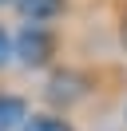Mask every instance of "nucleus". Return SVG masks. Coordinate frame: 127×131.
<instances>
[{"label": "nucleus", "instance_id": "5", "mask_svg": "<svg viewBox=\"0 0 127 131\" xmlns=\"http://www.w3.org/2000/svg\"><path fill=\"white\" fill-rule=\"evenodd\" d=\"M20 131H76L71 119H64V111H32L20 123Z\"/></svg>", "mask_w": 127, "mask_h": 131}, {"label": "nucleus", "instance_id": "3", "mask_svg": "<svg viewBox=\"0 0 127 131\" xmlns=\"http://www.w3.org/2000/svg\"><path fill=\"white\" fill-rule=\"evenodd\" d=\"M12 8L24 24H56L68 12V0H12Z\"/></svg>", "mask_w": 127, "mask_h": 131}, {"label": "nucleus", "instance_id": "7", "mask_svg": "<svg viewBox=\"0 0 127 131\" xmlns=\"http://www.w3.org/2000/svg\"><path fill=\"white\" fill-rule=\"evenodd\" d=\"M0 8H12V0H0Z\"/></svg>", "mask_w": 127, "mask_h": 131}, {"label": "nucleus", "instance_id": "6", "mask_svg": "<svg viewBox=\"0 0 127 131\" xmlns=\"http://www.w3.org/2000/svg\"><path fill=\"white\" fill-rule=\"evenodd\" d=\"M8 64H12V32L0 24V72H4Z\"/></svg>", "mask_w": 127, "mask_h": 131}, {"label": "nucleus", "instance_id": "2", "mask_svg": "<svg viewBox=\"0 0 127 131\" xmlns=\"http://www.w3.org/2000/svg\"><path fill=\"white\" fill-rule=\"evenodd\" d=\"M87 95V80L76 72V68H64V72H52V80H48V103L56 107H71L76 99Z\"/></svg>", "mask_w": 127, "mask_h": 131}, {"label": "nucleus", "instance_id": "1", "mask_svg": "<svg viewBox=\"0 0 127 131\" xmlns=\"http://www.w3.org/2000/svg\"><path fill=\"white\" fill-rule=\"evenodd\" d=\"M60 56V32L56 24H20V32H12V60L28 72H44Z\"/></svg>", "mask_w": 127, "mask_h": 131}, {"label": "nucleus", "instance_id": "4", "mask_svg": "<svg viewBox=\"0 0 127 131\" xmlns=\"http://www.w3.org/2000/svg\"><path fill=\"white\" fill-rule=\"evenodd\" d=\"M24 119H28V99L16 91H0V131H20Z\"/></svg>", "mask_w": 127, "mask_h": 131}]
</instances>
